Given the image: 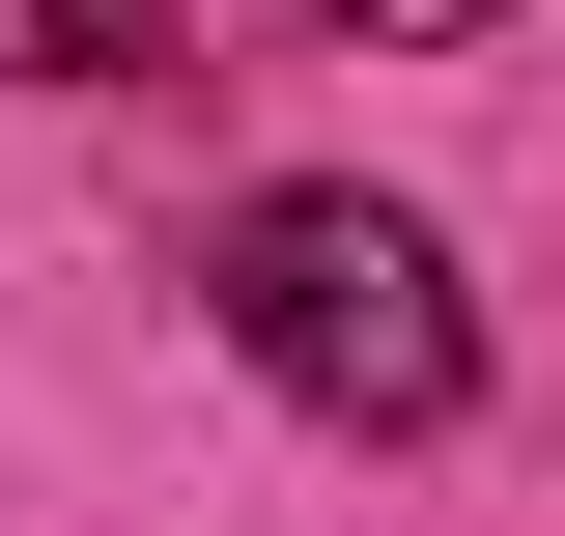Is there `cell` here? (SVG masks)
<instances>
[{"instance_id": "obj_3", "label": "cell", "mask_w": 565, "mask_h": 536, "mask_svg": "<svg viewBox=\"0 0 565 536\" xmlns=\"http://www.w3.org/2000/svg\"><path fill=\"white\" fill-rule=\"evenodd\" d=\"M340 29H367V57H452V29H509V0H340Z\"/></svg>"}, {"instance_id": "obj_2", "label": "cell", "mask_w": 565, "mask_h": 536, "mask_svg": "<svg viewBox=\"0 0 565 536\" xmlns=\"http://www.w3.org/2000/svg\"><path fill=\"white\" fill-rule=\"evenodd\" d=\"M114 57V0H0V85H85Z\"/></svg>"}, {"instance_id": "obj_1", "label": "cell", "mask_w": 565, "mask_h": 536, "mask_svg": "<svg viewBox=\"0 0 565 536\" xmlns=\"http://www.w3.org/2000/svg\"><path fill=\"white\" fill-rule=\"evenodd\" d=\"M226 339H255V396H311L340 452H452V424H481V282H452V226L340 199V170L226 199Z\"/></svg>"}]
</instances>
